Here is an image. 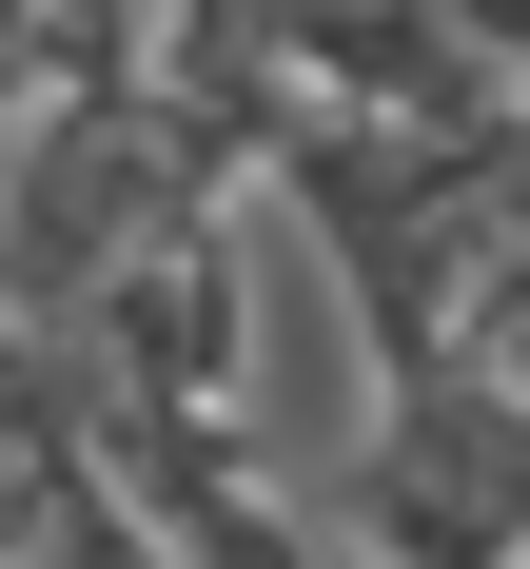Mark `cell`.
I'll return each instance as SVG.
<instances>
[{
  "label": "cell",
  "instance_id": "6da1fadb",
  "mask_svg": "<svg viewBox=\"0 0 530 569\" xmlns=\"http://www.w3.org/2000/svg\"><path fill=\"white\" fill-rule=\"evenodd\" d=\"M314 511H334L353 569H511L530 550V412L491 393L471 353H412V373L353 393Z\"/></svg>",
  "mask_w": 530,
  "mask_h": 569
},
{
  "label": "cell",
  "instance_id": "7a4b0ae2",
  "mask_svg": "<svg viewBox=\"0 0 530 569\" xmlns=\"http://www.w3.org/2000/svg\"><path fill=\"white\" fill-rule=\"evenodd\" d=\"M0 569H177V550L99 432H20L0 452Z\"/></svg>",
  "mask_w": 530,
  "mask_h": 569
},
{
  "label": "cell",
  "instance_id": "3957f363",
  "mask_svg": "<svg viewBox=\"0 0 530 569\" xmlns=\"http://www.w3.org/2000/svg\"><path fill=\"white\" fill-rule=\"evenodd\" d=\"M452 353H471V373H491V393L530 412V217L491 236V256H471V295H452Z\"/></svg>",
  "mask_w": 530,
  "mask_h": 569
},
{
  "label": "cell",
  "instance_id": "277c9868",
  "mask_svg": "<svg viewBox=\"0 0 530 569\" xmlns=\"http://www.w3.org/2000/svg\"><path fill=\"white\" fill-rule=\"evenodd\" d=\"M20 432H79V353L40 335V315H0V452Z\"/></svg>",
  "mask_w": 530,
  "mask_h": 569
},
{
  "label": "cell",
  "instance_id": "5b68a950",
  "mask_svg": "<svg viewBox=\"0 0 530 569\" xmlns=\"http://www.w3.org/2000/svg\"><path fill=\"white\" fill-rule=\"evenodd\" d=\"M432 20L471 40V79H491V99H530V0H432Z\"/></svg>",
  "mask_w": 530,
  "mask_h": 569
}]
</instances>
